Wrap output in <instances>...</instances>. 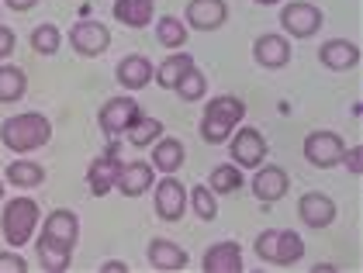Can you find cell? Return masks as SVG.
Segmentation results:
<instances>
[{
    "instance_id": "obj_1",
    "label": "cell",
    "mask_w": 363,
    "mask_h": 273,
    "mask_svg": "<svg viewBox=\"0 0 363 273\" xmlns=\"http://www.w3.org/2000/svg\"><path fill=\"white\" fill-rule=\"evenodd\" d=\"M0 135H4L7 149L31 152V149H38V145H45L52 138V125H49L45 114H14L11 121H4Z\"/></svg>"
},
{
    "instance_id": "obj_2",
    "label": "cell",
    "mask_w": 363,
    "mask_h": 273,
    "mask_svg": "<svg viewBox=\"0 0 363 273\" xmlns=\"http://www.w3.org/2000/svg\"><path fill=\"white\" fill-rule=\"evenodd\" d=\"M242 101L239 97H215L208 108H204V121H201V135L204 142H211V145H218L225 138L232 135V128L242 121Z\"/></svg>"
},
{
    "instance_id": "obj_3",
    "label": "cell",
    "mask_w": 363,
    "mask_h": 273,
    "mask_svg": "<svg viewBox=\"0 0 363 273\" xmlns=\"http://www.w3.org/2000/svg\"><path fill=\"white\" fill-rule=\"evenodd\" d=\"M35 228H38V204L31 197H14L4 208V239L11 246H25Z\"/></svg>"
},
{
    "instance_id": "obj_4",
    "label": "cell",
    "mask_w": 363,
    "mask_h": 273,
    "mask_svg": "<svg viewBox=\"0 0 363 273\" xmlns=\"http://www.w3.org/2000/svg\"><path fill=\"white\" fill-rule=\"evenodd\" d=\"M256 252H259L267 263H274V267H291V263L301 260L305 243H301L298 232H277V228H270V232H263V235L256 239Z\"/></svg>"
},
{
    "instance_id": "obj_5",
    "label": "cell",
    "mask_w": 363,
    "mask_h": 273,
    "mask_svg": "<svg viewBox=\"0 0 363 273\" xmlns=\"http://www.w3.org/2000/svg\"><path fill=\"white\" fill-rule=\"evenodd\" d=\"M139 118H142V111L132 97H114V101H108L101 108V128L114 138V135H121V132H128Z\"/></svg>"
},
{
    "instance_id": "obj_6",
    "label": "cell",
    "mask_w": 363,
    "mask_h": 273,
    "mask_svg": "<svg viewBox=\"0 0 363 273\" xmlns=\"http://www.w3.org/2000/svg\"><path fill=\"white\" fill-rule=\"evenodd\" d=\"M77 235H80V221H77L73 211H66V208H62V211H52V215L45 218V225H42V239L59 249H66V252L77 246Z\"/></svg>"
},
{
    "instance_id": "obj_7",
    "label": "cell",
    "mask_w": 363,
    "mask_h": 273,
    "mask_svg": "<svg viewBox=\"0 0 363 273\" xmlns=\"http://www.w3.org/2000/svg\"><path fill=\"white\" fill-rule=\"evenodd\" d=\"M342 152H346V142L335 132H311L305 138V156L315 166H335L342 160Z\"/></svg>"
},
{
    "instance_id": "obj_8",
    "label": "cell",
    "mask_w": 363,
    "mask_h": 273,
    "mask_svg": "<svg viewBox=\"0 0 363 273\" xmlns=\"http://www.w3.org/2000/svg\"><path fill=\"white\" fill-rule=\"evenodd\" d=\"M280 18H284V28H287L294 38H311V35L322 28V11H318L315 4H305V0L287 4Z\"/></svg>"
},
{
    "instance_id": "obj_9",
    "label": "cell",
    "mask_w": 363,
    "mask_h": 273,
    "mask_svg": "<svg viewBox=\"0 0 363 273\" xmlns=\"http://www.w3.org/2000/svg\"><path fill=\"white\" fill-rule=\"evenodd\" d=\"M69 42L80 55H101L111 42V31L101 25V21H77L69 31Z\"/></svg>"
},
{
    "instance_id": "obj_10",
    "label": "cell",
    "mask_w": 363,
    "mask_h": 273,
    "mask_svg": "<svg viewBox=\"0 0 363 273\" xmlns=\"http://www.w3.org/2000/svg\"><path fill=\"white\" fill-rule=\"evenodd\" d=\"M232 160H235V166H259L263 160H267V142H263V135L256 132V128H242L239 135L232 138Z\"/></svg>"
},
{
    "instance_id": "obj_11",
    "label": "cell",
    "mask_w": 363,
    "mask_h": 273,
    "mask_svg": "<svg viewBox=\"0 0 363 273\" xmlns=\"http://www.w3.org/2000/svg\"><path fill=\"white\" fill-rule=\"evenodd\" d=\"M228 18V4L225 0H191L187 4V21L197 31H215L218 25H225Z\"/></svg>"
},
{
    "instance_id": "obj_12",
    "label": "cell",
    "mask_w": 363,
    "mask_h": 273,
    "mask_svg": "<svg viewBox=\"0 0 363 273\" xmlns=\"http://www.w3.org/2000/svg\"><path fill=\"white\" fill-rule=\"evenodd\" d=\"M118 173H121V163H118V152H104V156H97L90 169H86V177H90V191L97 194V197H104V194L111 191L114 184H118Z\"/></svg>"
},
{
    "instance_id": "obj_13",
    "label": "cell",
    "mask_w": 363,
    "mask_h": 273,
    "mask_svg": "<svg viewBox=\"0 0 363 273\" xmlns=\"http://www.w3.org/2000/svg\"><path fill=\"white\" fill-rule=\"evenodd\" d=\"M184 208H187V191L167 173V180L156 187V211H160V218L177 221L184 215Z\"/></svg>"
},
{
    "instance_id": "obj_14",
    "label": "cell",
    "mask_w": 363,
    "mask_h": 273,
    "mask_svg": "<svg viewBox=\"0 0 363 273\" xmlns=\"http://www.w3.org/2000/svg\"><path fill=\"white\" fill-rule=\"evenodd\" d=\"M204 270L208 273H242V249L239 243H215L204 252Z\"/></svg>"
},
{
    "instance_id": "obj_15",
    "label": "cell",
    "mask_w": 363,
    "mask_h": 273,
    "mask_svg": "<svg viewBox=\"0 0 363 273\" xmlns=\"http://www.w3.org/2000/svg\"><path fill=\"white\" fill-rule=\"evenodd\" d=\"M298 215H301V221L311 225V228H325V225H333V218H335V204H333V197L315 191V194H305V197H301Z\"/></svg>"
},
{
    "instance_id": "obj_16",
    "label": "cell",
    "mask_w": 363,
    "mask_h": 273,
    "mask_svg": "<svg viewBox=\"0 0 363 273\" xmlns=\"http://www.w3.org/2000/svg\"><path fill=\"white\" fill-rule=\"evenodd\" d=\"M287 169H280V166H263L256 177H252V194L259 197V201H280L284 194H287Z\"/></svg>"
},
{
    "instance_id": "obj_17",
    "label": "cell",
    "mask_w": 363,
    "mask_h": 273,
    "mask_svg": "<svg viewBox=\"0 0 363 273\" xmlns=\"http://www.w3.org/2000/svg\"><path fill=\"white\" fill-rule=\"evenodd\" d=\"M152 77H156V69H152V62L145 55H125L118 62V80H121V87H128V90H142Z\"/></svg>"
},
{
    "instance_id": "obj_18",
    "label": "cell",
    "mask_w": 363,
    "mask_h": 273,
    "mask_svg": "<svg viewBox=\"0 0 363 273\" xmlns=\"http://www.w3.org/2000/svg\"><path fill=\"white\" fill-rule=\"evenodd\" d=\"M152 177H156V169L149 163H125L121 173H118V187H121V194H128V197H139L142 191L152 187Z\"/></svg>"
},
{
    "instance_id": "obj_19",
    "label": "cell",
    "mask_w": 363,
    "mask_h": 273,
    "mask_svg": "<svg viewBox=\"0 0 363 273\" xmlns=\"http://www.w3.org/2000/svg\"><path fill=\"white\" fill-rule=\"evenodd\" d=\"M149 263L156 270H184L187 267V252L177 243H169V239H152L149 243Z\"/></svg>"
},
{
    "instance_id": "obj_20",
    "label": "cell",
    "mask_w": 363,
    "mask_h": 273,
    "mask_svg": "<svg viewBox=\"0 0 363 273\" xmlns=\"http://www.w3.org/2000/svg\"><path fill=\"white\" fill-rule=\"evenodd\" d=\"M318 59H322L329 69H353L357 59H360V49H357L353 42H346V38H335V42H325V45H322Z\"/></svg>"
},
{
    "instance_id": "obj_21",
    "label": "cell",
    "mask_w": 363,
    "mask_h": 273,
    "mask_svg": "<svg viewBox=\"0 0 363 273\" xmlns=\"http://www.w3.org/2000/svg\"><path fill=\"white\" fill-rule=\"evenodd\" d=\"M152 11H156V0H118L114 4V18L128 28H145L152 21Z\"/></svg>"
},
{
    "instance_id": "obj_22",
    "label": "cell",
    "mask_w": 363,
    "mask_h": 273,
    "mask_svg": "<svg viewBox=\"0 0 363 273\" xmlns=\"http://www.w3.org/2000/svg\"><path fill=\"white\" fill-rule=\"evenodd\" d=\"M256 59H259V66H267V69L287 66V59H291L287 38H280V35H263V38L256 42Z\"/></svg>"
},
{
    "instance_id": "obj_23",
    "label": "cell",
    "mask_w": 363,
    "mask_h": 273,
    "mask_svg": "<svg viewBox=\"0 0 363 273\" xmlns=\"http://www.w3.org/2000/svg\"><path fill=\"white\" fill-rule=\"evenodd\" d=\"M25 73L18 69V66H0V101L4 104H14V101H21L25 97Z\"/></svg>"
},
{
    "instance_id": "obj_24",
    "label": "cell",
    "mask_w": 363,
    "mask_h": 273,
    "mask_svg": "<svg viewBox=\"0 0 363 273\" xmlns=\"http://www.w3.org/2000/svg\"><path fill=\"white\" fill-rule=\"evenodd\" d=\"M180 163H184V145H180L177 138L156 142V152H152V166H156V169L173 173V169H180Z\"/></svg>"
},
{
    "instance_id": "obj_25",
    "label": "cell",
    "mask_w": 363,
    "mask_h": 273,
    "mask_svg": "<svg viewBox=\"0 0 363 273\" xmlns=\"http://www.w3.org/2000/svg\"><path fill=\"white\" fill-rule=\"evenodd\" d=\"M7 180L18 184V187H38L45 180V169L38 163H31V160H14L7 166Z\"/></svg>"
},
{
    "instance_id": "obj_26",
    "label": "cell",
    "mask_w": 363,
    "mask_h": 273,
    "mask_svg": "<svg viewBox=\"0 0 363 273\" xmlns=\"http://www.w3.org/2000/svg\"><path fill=\"white\" fill-rule=\"evenodd\" d=\"M191 66H194V55H169V59H163V66L156 69V80L163 83V87H177V80H180Z\"/></svg>"
},
{
    "instance_id": "obj_27",
    "label": "cell",
    "mask_w": 363,
    "mask_h": 273,
    "mask_svg": "<svg viewBox=\"0 0 363 273\" xmlns=\"http://www.w3.org/2000/svg\"><path fill=\"white\" fill-rule=\"evenodd\" d=\"M160 135H163V121L145 118V114H142L139 121L128 128V142H132V145H139V149H142V145H149V142H156Z\"/></svg>"
},
{
    "instance_id": "obj_28",
    "label": "cell",
    "mask_w": 363,
    "mask_h": 273,
    "mask_svg": "<svg viewBox=\"0 0 363 273\" xmlns=\"http://www.w3.org/2000/svg\"><path fill=\"white\" fill-rule=\"evenodd\" d=\"M38 260H42V267L49 273H62V270H69V252L66 249H59L52 246V243H45V239H38Z\"/></svg>"
},
{
    "instance_id": "obj_29",
    "label": "cell",
    "mask_w": 363,
    "mask_h": 273,
    "mask_svg": "<svg viewBox=\"0 0 363 273\" xmlns=\"http://www.w3.org/2000/svg\"><path fill=\"white\" fill-rule=\"evenodd\" d=\"M59 45H62V35H59L56 25H38L31 31V49L42 55H52L59 52Z\"/></svg>"
},
{
    "instance_id": "obj_30",
    "label": "cell",
    "mask_w": 363,
    "mask_h": 273,
    "mask_svg": "<svg viewBox=\"0 0 363 273\" xmlns=\"http://www.w3.org/2000/svg\"><path fill=\"white\" fill-rule=\"evenodd\" d=\"M242 187V173L235 169V166H215V173H211V191L215 194H232Z\"/></svg>"
},
{
    "instance_id": "obj_31",
    "label": "cell",
    "mask_w": 363,
    "mask_h": 273,
    "mask_svg": "<svg viewBox=\"0 0 363 273\" xmlns=\"http://www.w3.org/2000/svg\"><path fill=\"white\" fill-rule=\"evenodd\" d=\"M191 204H194L197 218H204V221H211L218 215V201H215V191H211V187H201V184H197L194 191H191Z\"/></svg>"
},
{
    "instance_id": "obj_32",
    "label": "cell",
    "mask_w": 363,
    "mask_h": 273,
    "mask_svg": "<svg viewBox=\"0 0 363 273\" xmlns=\"http://www.w3.org/2000/svg\"><path fill=\"white\" fill-rule=\"evenodd\" d=\"M173 90H177L184 101H197V97L204 94V73H201L197 66H191V69H187V73L177 80V87H173Z\"/></svg>"
},
{
    "instance_id": "obj_33",
    "label": "cell",
    "mask_w": 363,
    "mask_h": 273,
    "mask_svg": "<svg viewBox=\"0 0 363 273\" xmlns=\"http://www.w3.org/2000/svg\"><path fill=\"white\" fill-rule=\"evenodd\" d=\"M160 42L163 45H184L187 42V31H184V25L177 18H163L160 21Z\"/></svg>"
},
{
    "instance_id": "obj_34",
    "label": "cell",
    "mask_w": 363,
    "mask_h": 273,
    "mask_svg": "<svg viewBox=\"0 0 363 273\" xmlns=\"http://www.w3.org/2000/svg\"><path fill=\"white\" fill-rule=\"evenodd\" d=\"M28 270V263L21 260V256H14V252H0V273H25Z\"/></svg>"
},
{
    "instance_id": "obj_35",
    "label": "cell",
    "mask_w": 363,
    "mask_h": 273,
    "mask_svg": "<svg viewBox=\"0 0 363 273\" xmlns=\"http://www.w3.org/2000/svg\"><path fill=\"white\" fill-rule=\"evenodd\" d=\"M339 163H346V169H350V173H363V149H360V145H357V149H346Z\"/></svg>"
},
{
    "instance_id": "obj_36",
    "label": "cell",
    "mask_w": 363,
    "mask_h": 273,
    "mask_svg": "<svg viewBox=\"0 0 363 273\" xmlns=\"http://www.w3.org/2000/svg\"><path fill=\"white\" fill-rule=\"evenodd\" d=\"M11 52H14V31L11 28H0V59H7Z\"/></svg>"
},
{
    "instance_id": "obj_37",
    "label": "cell",
    "mask_w": 363,
    "mask_h": 273,
    "mask_svg": "<svg viewBox=\"0 0 363 273\" xmlns=\"http://www.w3.org/2000/svg\"><path fill=\"white\" fill-rule=\"evenodd\" d=\"M101 270H104V273H125V270H128V267H125L121 260H108V263H104Z\"/></svg>"
},
{
    "instance_id": "obj_38",
    "label": "cell",
    "mask_w": 363,
    "mask_h": 273,
    "mask_svg": "<svg viewBox=\"0 0 363 273\" xmlns=\"http://www.w3.org/2000/svg\"><path fill=\"white\" fill-rule=\"evenodd\" d=\"M7 7H14V11H28V7H35V0H4Z\"/></svg>"
},
{
    "instance_id": "obj_39",
    "label": "cell",
    "mask_w": 363,
    "mask_h": 273,
    "mask_svg": "<svg viewBox=\"0 0 363 273\" xmlns=\"http://www.w3.org/2000/svg\"><path fill=\"white\" fill-rule=\"evenodd\" d=\"M259 4H280V0H259Z\"/></svg>"
},
{
    "instance_id": "obj_40",
    "label": "cell",
    "mask_w": 363,
    "mask_h": 273,
    "mask_svg": "<svg viewBox=\"0 0 363 273\" xmlns=\"http://www.w3.org/2000/svg\"><path fill=\"white\" fill-rule=\"evenodd\" d=\"M0 197H4V184H0Z\"/></svg>"
}]
</instances>
